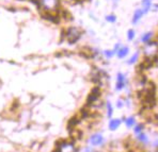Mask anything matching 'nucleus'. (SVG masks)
I'll return each mask as SVG.
<instances>
[{
	"label": "nucleus",
	"mask_w": 158,
	"mask_h": 152,
	"mask_svg": "<svg viewBox=\"0 0 158 152\" xmlns=\"http://www.w3.org/2000/svg\"><path fill=\"white\" fill-rule=\"evenodd\" d=\"M58 150L60 152H76V148L73 142H62L61 144L58 146Z\"/></svg>",
	"instance_id": "nucleus-5"
},
{
	"label": "nucleus",
	"mask_w": 158,
	"mask_h": 152,
	"mask_svg": "<svg viewBox=\"0 0 158 152\" xmlns=\"http://www.w3.org/2000/svg\"><path fill=\"white\" fill-rule=\"evenodd\" d=\"M142 52L144 54V57L154 60V62L158 57V41H148L144 44L142 48Z\"/></svg>",
	"instance_id": "nucleus-1"
},
{
	"label": "nucleus",
	"mask_w": 158,
	"mask_h": 152,
	"mask_svg": "<svg viewBox=\"0 0 158 152\" xmlns=\"http://www.w3.org/2000/svg\"><path fill=\"white\" fill-rule=\"evenodd\" d=\"M143 130V126L142 124H138V126H136V128H135V133L136 134H139V133H141Z\"/></svg>",
	"instance_id": "nucleus-18"
},
{
	"label": "nucleus",
	"mask_w": 158,
	"mask_h": 152,
	"mask_svg": "<svg viewBox=\"0 0 158 152\" xmlns=\"http://www.w3.org/2000/svg\"><path fill=\"white\" fill-rule=\"evenodd\" d=\"M138 57H139V53H138V52H136V53H135V54L131 57V59L128 60V62H127V63H128V64H134L135 62L138 61Z\"/></svg>",
	"instance_id": "nucleus-14"
},
{
	"label": "nucleus",
	"mask_w": 158,
	"mask_h": 152,
	"mask_svg": "<svg viewBox=\"0 0 158 152\" xmlns=\"http://www.w3.org/2000/svg\"><path fill=\"white\" fill-rule=\"evenodd\" d=\"M40 6L48 14H53L59 9V0H40Z\"/></svg>",
	"instance_id": "nucleus-2"
},
{
	"label": "nucleus",
	"mask_w": 158,
	"mask_h": 152,
	"mask_svg": "<svg viewBox=\"0 0 158 152\" xmlns=\"http://www.w3.org/2000/svg\"><path fill=\"white\" fill-rule=\"evenodd\" d=\"M138 139L140 140L141 142H144V144H146V142H148V137H146V135L144 134V133H139L138 134Z\"/></svg>",
	"instance_id": "nucleus-12"
},
{
	"label": "nucleus",
	"mask_w": 158,
	"mask_h": 152,
	"mask_svg": "<svg viewBox=\"0 0 158 152\" xmlns=\"http://www.w3.org/2000/svg\"><path fill=\"white\" fill-rule=\"evenodd\" d=\"M152 8H141V9H137L134 13V16H132V19H131V22L134 25H136L141 18L143 17V15H145L148 12H150V10Z\"/></svg>",
	"instance_id": "nucleus-4"
},
{
	"label": "nucleus",
	"mask_w": 158,
	"mask_h": 152,
	"mask_svg": "<svg viewBox=\"0 0 158 152\" xmlns=\"http://www.w3.org/2000/svg\"><path fill=\"white\" fill-rule=\"evenodd\" d=\"M128 52H129V48L126 47V46H124V47L118 48V50L117 51V55H118V59H124L125 57H127Z\"/></svg>",
	"instance_id": "nucleus-8"
},
{
	"label": "nucleus",
	"mask_w": 158,
	"mask_h": 152,
	"mask_svg": "<svg viewBox=\"0 0 158 152\" xmlns=\"http://www.w3.org/2000/svg\"><path fill=\"white\" fill-rule=\"evenodd\" d=\"M135 36H136V32H135V30L129 29L128 31H127V38H128V41H132L135 38Z\"/></svg>",
	"instance_id": "nucleus-13"
},
{
	"label": "nucleus",
	"mask_w": 158,
	"mask_h": 152,
	"mask_svg": "<svg viewBox=\"0 0 158 152\" xmlns=\"http://www.w3.org/2000/svg\"><path fill=\"white\" fill-rule=\"evenodd\" d=\"M157 152H158V151H157Z\"/></svg>",
	"instance_id": "nucleus-24"
},
{
	"label": "nucleus",
	"mask_w": 158,
	"mask_h": 152,
	"mask_svg": "<svg viewBox=\"0 0 158 152\" xmlns=\"http://www.w3.org/2000/svg\"><path fill=\"white\" fill-rule=\"evenodd\" d=\"M142 8H152V0H142Z\"/></svg>",
	"instance_id": "nucleus-15"
},
{
	"label": "nucleus",
	"mask_w": 158,
	"mask_h": 152,
	"mask_svg": "<svg viewBox=\"0 0 158 152\" xmlns=\"http://www.w3.org/2000/svg\"><path fill=\"white\" fill-rule=\"evenodd\" d=\"M121 124V120L120 119H112V120H110V123H109V129L112 131L117 130V129L120 127Z\"/></svg>",
	"instance_id": "nucleus-9"
},
{
	"label": "nucleus",
	"mask_w": 158,
	"mask_h": 152,
	"mask_svg": "<svg viewBox=\"0 0 158 152\" xmlns=\"http://www.w3.org/2000/svg\"><path fill=\"white\" fill-rule=\"evenodd\" d=\"M78 1H85V0H78Z\"/></svg>",
	"instance_id": "nucleus-21"
},
{
	"label": "nucleus",
	"mask_w": 158,
	"mask_h": 152,
	"mask_svg": "<svg viewBox=\"0 0 158 152\" xmlns=\"http://www.w3.org/2000/svg\"><path fill=\"white\" fill-rule=\"evenodd\" d=\"M152 36H153V33H152V32H146V33H144V34L142 35V37L140 38V41H141V43H143V44L148 43V41L152 40Z\"/></svg>",
	"instance_id": "nucleus-10"
},
{
	"label": "nucleus",
	"mask_w": 158,
	"mask_h": 152,
	"mask_svg": "<svg viewBox=\"0 0 158 152\" xmlns=\"http://www.w3.org/2000/svg\"><path fill=\"white\" fill-rule=\"evenodd\" d=\"M80 35H81L80 30L76 27L69 28V29L66 30V33H65V37H66V40L69 44L76 43V41L80 38Z\"/></svg>",
	"instance_id": "nucleus-3"
},
{
	"label": "nucleus",
	"mask_w": 158,
	"mask_h": 152,
	"mask_svg": "<svg viewBox=\"0 0 158 152\" xmlns=\"http://www.w3.org/2000/svg\"><path fill=\"white\" fill-rule=\"evenodd\" d=\"M126 78H125V76L123 75V73L118 72V78H117V91H121V89H123L125 86H126Z\"/></svg>",
	"instance_id": "nucleus-6"
},
{
	"label": "nucleus",
	"mask_w": 158,
	"mask_h": 152,
	"mask_svg": "<svg viewBox=\"0 0 158 152\" xmlns=\"http://www.w3.org/2000/svg\"><path fill=\"white\" fill-rule=\"evenodd\" d=\"M157 120H158V115H157Z\"/></svg>",
	"instance_id": "nucleus-23"
},
{
	"label": "nucleus",
	"mask_w": 158,
	"mask_h": 152,
	"mask_svg": "<svg viewBox=\"0 0 158 152\" xmlns=\"http://www.w3.org/2000/svg\"><path fill=\"white\" fill-rule=\"evenodd\" d=\"M103 142L104 138L101 134H94L90 138V144L93 145V146H99V145L103 144Z\"/></svg>",
	"instance_id": "nucleus-7"
},
{
	"label": "nucleus",
	"mask_w": 158,
	"mask_h": 152,
	"mask_svg": "<svg viewBox=\"0 0 158 152\" xmlns=\"http://www.w3.org/2000/svg\"><path fill=\"white\" fill-rule=\"evenodd\" d=\"M135 123H136V120H135L134 117H128V118L125 119V123L128 128H131L132 126H135Z\"/></svg>",
	"instance_id": "nucleus-11"
},
{
	"label": "nucleus",
	"mask_w": 158,
	"mask_h": 152,
	"mask_svg": "<svg viewBox=\"0 0 158 152\" xmlns=\"http://www.w3.org/2000/svg\"><path fill=\"white\" fill-rule=\"evenodd\" d=\"M106 20L109 22H115L117 21V17L114 15H107L106 16Z\"/></svg>",
	"instance_id": "nucleus-17"
},
{
	"label": "nucleus",
	"mask_w": 158,
	"mask_h": 152,
	"mask_svg": "<svg viewBox=\"0 0 158 152\" xmlns=\"http://www.w3.org/2000/svg\"><path fill=\"white\" fill-rule=\"evenodd\" d=\"M118 107H122V102H121V101H118Z\"/></svg>",
	"instance_id": "nucleus-20"
},
{
	"label": "nucleus",
	"mask_w": 158,
	"mask_h": 152,
	"mask_svg": "<svg viewBox=\"0 0 158 152\" xmlns=\"http://www.w3.org/2000/svg\"><path fill=\"white\" fill-rule=\"evenodd\" d=\"M156 145H157V146H158V140H157V142H156Z\"/></svg>",
	"instance_id": "nucleus-22"
},
{
	"label": "nucleus",
	"mask_w": 158,
	"mask_h": 152,
	"mask_svg": "<svg viewBox=\"0 0 158 152\" xmlns=\"http://www.w3.org/2000/svg\"><path fill=\"white\" fill-rule=\"evenodd\" d=\"M107 111H108V117H111V115L113 113V109L110 102H107Z\"/></svg>",
	"instance_id": "nucleus-16"
},
{
	"label": "nucleus",
	"mask_w": 158,
	"mask_h": 152,
	"mask_svg": "<svg viewBox=\"0 0 158 152\" xmlns=\"http://www.w3.org/2000/svg\"><path fill=\"white\" fill-rule=\"evenodd\" d=\"M104 54L106 55L108 59H110L111 57H112L113 54H114V52H113V50H106L105 52H104Z\"/></svg>",
	"instance_id": "nucleus-19"
}]
</instances>
